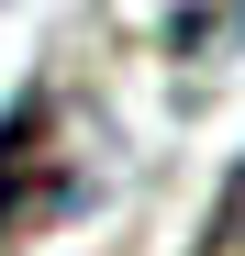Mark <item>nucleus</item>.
Returning <instances> with one entry per match:
<instances>
[{
	"mask_svg": "<svg viewBox=\"0 0 245 256\" xmlns=\"http://www.w3.org/2000/svg\"><path fill=\"white\" fill-rule=\"evenodd\" d=\"M234 245H245V167L223 178V212H212V256H234Z\"/></svg>",
	"mask_w": 245,
	"mask_h": 256,
	"instance_id": "1",
	"label": "nucleus"
}]
</instances>
